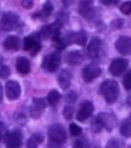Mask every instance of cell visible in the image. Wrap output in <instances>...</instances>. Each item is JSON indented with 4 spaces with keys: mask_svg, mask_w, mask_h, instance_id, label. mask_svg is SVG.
I'll list each match as a JSON object with an SVG mask.
<instances>
[{
    "mask_svg": "<svg viewBox=\"0 0 131 148\" xmlns=\"http://www.w3.org/2000/svg\"><path fill=\"white\" fill-rule=\"evenodd\" d=\"M49 148H60L66 141V131L61 125H52L47 131Z\"/></svg>",
    "mask_w": 131,
    "mask_h": 148,
    "instance_id": "1",
    "label": "cell"
},
{
    "mask_svg": "<svg viewBox=\"0 0 131 148\" xmlns=\"http://www.w3.org/2000/svg\"><path fill=\"white\" fill-rule=\"evenodd\" d=\"M99 93L103 95L106 103L113 104L117 100L118 95H119V86L114 80H106L102 83Z\"/></svg>",
    "mask_w": 131,
    "mask_h": 148,
    "instance_id": "2",
    "label": "cell"
},
{
    "mask_svg": "<svg viewBox=\"0 0 131 148\" xmlns=\"http://www.w3.org/2000/svg\"><path fill=\"white\" fill-rule=\"evenodd\" d=\"M42 38L39 33L32 34L24 40V49L30 52L32 56H35L42 49Z\"/></svg>",
    "mask_w": 131,
    "mask_h": 148,
    "instance_id": "3",
    "label": "cell"
},
{
    "mask_svg": "<svg viewBox=\"0 0 131 148\" xmlns=\"http://www.w3.org/2000/svg\"><path fill=\"white\" fill-rule=\"evenodd\" d=\"M61 64V56L58 51L47 54L44 57L42 67L48 72H54L59 68Z\"/></svg>",
    "mask_w": 131,
    "mask_h": 148,
    "instance_id": "4",
    "label": "cell"
},
{
    "mask_svg": "<svg viewBox=\"0 0 131 148\" xmlns=\"http://www.w3.org/2000/svg\"><path fill=\"white\" fill-rule=\"evenodd\" d=\"M19 22V17L13 12H7L2 15L0 20V29L3 31H12L16 28Z\"/></svg>",
    "mask_w": 131,
    "mask_h": 148,
    "instance_id": "5",
    "label": "cell"
},
{
    "mask_svg": "<svg viewBox=\"0 0 131 148\" xmlns=\"http://www.w3.org/2000/svg\"><path fill=\"white\" fill-rule=\"evenodd\" d=\"M102 73V69L99 65L95 63H90L86 65L82 70V78L86 83L92 82L99 77Z\"/></svg>",
    "mask_w": 131,
    "mask_h": 148,
    "instance_id": "6",
    "label": "cell"
},
{
    "mask_svg": "<svg viewBox=\"0 0 131 148\" xmlns=\"http://www.w3.org/2000/svg\"><path fill=\"white\" fill-rule=\"evenodd\" d=\"M23 140V133L19 130H11L5 137L6 148H21Z\"/></svg>",
    "mask_w": 131,
    "mask_h": 148,
    "instance_id": "7",
    "label": "cell"
},
{
    "mask_svg": "<svg viewBox=\"0 0 131 148\" xmlns=\"http://www.w3.org/2000/svg\"><path fill=\"white\" fill-rule=\"evenodd\" d=\"M93 113H94V105L91 101L86 100L81 103L80 108L77 112V120L79 121H84L92 116Z\"/></svg>",
    "mask_w": 131,
    "mask_h": 148,
    "instance_id": "8",
    "label": "cell"
},
{
    "mask_svg": "<svg viewBox=\"0 0 131 148\" xmlns=\"http://www.w3.org/2000/svg\"><path fill=\"white\" fill-rule=\"evenodd\" d=\"M128 61L124 58H115L109 65V72L113 76H120L127 69Z\"/></svg>",
    "mask_w": 131,
    "mask_h": 148,
    "instance_id": "9",
    "label": "cell"
},
{
    "mask_svg": "<svg viewBox=\"0 0 131 148\" xmlns=\"http://www.w3.org/2000/svg\"><path fill=\"white\" fill-rule=\"evenodd\" d=\"M98 119L101 121L103 127H106L108 131L113 130L117 123V119L113 114L109 113H101L98 114Z\"/></svg>",
    "mask_w": 131,
    "mask_h": 148,
    "instance_id": "10",
    "label": "cell"
},
{
    "mask_svg": "<svg viewBox=\"0 0 131 148\" xmlns=\"http://www.w3.org/2000/svg\"><path fill=\"white\" fill-rule=\"evenodd\" d=\"M61 26H62V24H61L60 21H55V22L50 24V25L42 27L39 34L40 36V38H48V37L52 38L53 36L60 34Z\"/></svg>",
    "mask_w": 131,
    "mask_h": 148,
    "instance_id": "11",
    "label": "cell"
},
{
    "mask_svg": "<svg viewBox=\"0 0 131 148\" xmlns=\"http://www.w3.org/2000/svg\"><path fill=\"white\" fill-rule=\"evenodd\" d=\"M5 93L9 100H17L21 95V86L17 81L10 80L6 83Z\"/></svg>",
    "mask_w": 131,
    "mask_h": 148,
    "instance_id": "12",
    "label": "cell"
},
{
    "mask_svg": "<svg viewBox=\"0 0 131 148\" xmlns=\"http://www.w3.org/2000/svg\"><path fill=\"white\" fill-rule=\"evenodd\" d=\"M64 40H65L66 46L72 44L79 45V46H85L86 42H87V36L82 31L76 33H70L66 37H64Z\"/></svg>",
    "mask_w": 131,
    "mask_h": 148,
    "instance_id": "13",
    "label": "cell"
},
{
    "mask_svg": "<svg viewBox=\"0 0 131 148\" xmlns=\"http://www.w3.org/2000/svg\"><path fill=\"white\" fill-rule=\"evenodd\" d=\"M115 49L123 56H129L131 52V39L126 36H121L116 40Z\"/></svg>",
    "mask_w": 131,
    "mask_h": 148,
    "instance_id": "14",
    "label": "cell"
},
{
    "mask_svg": "<svg viewBox=\"0 0 131 148\" xmlns=\"http://www.w3.org/2000/svg\"><path fill=\"white\" fill-rule=\"evenodd\" d=\"M46 108V103L42 98H34L32 108H31V116L35 119L40 118L42 111Z\"/></svg>",
    "mask_w": 131,
    "mask_h": 148,
    "instance_id": "15",
    "label": "cell"
},
{
    "mask_svg": "<svg viewBox=\"0 0 131 148\" xmlns=\"http://www.w3.org/2000/svg\"><path fill=\"white\" fill-rule=\"evenodd\" d=\"M102 47V40L100 38H93L88 46V54L92 59H98L100 56V51Z\"/></svg>",
    "mask_w": 131,
    "mask_h": 148,
    "instance_id": "16",
    "label": "cell"
},
{
    "mask_svg": "<svg viewBox=\"0 0 131 148\" xmlns=\"http://www.w3.org/2000/svg\"><path fill=\"white\" fill-rule=\"evenodd\" d=\"M4 49L10 51H17L21 47V40L17 36H8L3 42Z\"/></svg>",
    "mask_w": 131,
    "mask_h": 148,
    "instance_id": "17",
    "label": "cell"
},
{
    "mask_svg": "<svg viewBox=\"0 0 131 148\" xmlns=\"http://www.w3.org/2000/svg\"><path fill=\"white\" fill-rule=\"evenodd\" d=\"M79 13L86 19H92L95 15V10L92 1H81L79 5Z\"/></svg>",
    "mask_w": 131,
    "mask_h": 148,
    "instance_id": "18",
    "label": "cell"
},
{
    "mask_svg": "<svg viewBox=\"0 0 131 148\" xmlns=\"http://www.w3.org/2000/svg\"><path fill=\"white\" fill-rule=\"evenodd\" d=\"M65 61L69 65H79L83 61V56L80 51H71L65 54Z\"/></svg>",
    "mask_w": 131,
    "mask_h": 148,
    "instance_id": "19",
    "label": "cell"
},
{
    "mask_svg": "<svg viewBox=\"0 0 131 148\" xmlns=\"http://www.w3.org/2000/svg\"><path fill=\"white\" fill-rule=\"evenodd\" d=\"M16 68L18 72L22 75H27L31 71V63L29 59L25 56H21L17 59L16 62Z\"/></svg>",
    "mask_w": 131,
    "mask_h": 148,
    "instance_id": "20",
    "label": "cell"
},
{
    "mask_svg": "<svg viewBox=\"0 0 131 148\" xmlns=\"http://www.w3.org/2000/svg\"><path fill=\"white\" fill-rule=\"evenodd\" d=\"M71 83V74L67 70H62L58 76V84L63 90L69 88Z\"/></svg>",
    "mask_w": 131,
    "mask_h": 148,
    "instance_id": "21",
    "label": "cell"
},
{
    "mask_svg": "<svg viewBox=\"0 0 131 148\" xmlns=\"http://www.w3.org/2000/svg\"><path fill=\"white\" fill-rule=\"evenodd\" d=\"M44 141V135L40 132L34 133L27 142V148H38L40 143Z\"/></svg>",
    "mask_w": 131,
    "mask_h": 148,
    "instance_id": "22",
    "label": "cell"
},
{
    "mask_svg": "<svg viewBox=\"0 0 131 148\" xmlns=\"http://www.w3.org/2000/svg\"><path fill=\"white\" fill-rule=\"evenodd\" d=\"M52 10H53V6L50 2H46L44 4V7L40 12H38L35 15H34V17L40 18V19H46L48 17L49 15L51 14Z\"/></svg>",
    "mask_w": 131,
    "mask_h": 148,
    "instance_id": "23",
    "label": "cell"
},
{
    "mask_svg": "<svg viewBox=\"0 0 131 148\" xmlns=\"http://www.w3.org/2000/svg\"><path fill=\"white\" fill-rule=\"evenodd\" d=\"M120 133L124 137H129L131 134V120L130 118H126L121 123L120 125Z\"/></svg>",
    "mask_w": 131,
    "mask_h": 148,
    "instance_id": "24",
    "label": "cell"
},
{
    "mask_svg": "<svg viewBox=\"0 0 131 148\" xmlns=\"http://www.w3.org/2000/svg\"><path fill=\"white\" fill-rule=\"evenodd\" d=\"M60 98L61 96L57 90H51V91L48 93V95H47V102H48V104L52 107L56 106L59 103V101H60Z\"/></svg>",
    "mask_w": 131,
    "mask_h": 148,
    "instance_id": "25",
    "label": "cell"
},
{
    "mask_svg": "<svg viewBox=\"0 0 131 148\" xmlns=\"http://www.w3.org/2000/svg\"><path fill=\"white\" fill-rule=\"evenodd\" d=\"M91 130L93 132H100L102 130H103V125H102L101 121L98 119V116H95L93 119L92 123H91Z\"/></svg>",
    "mask_w": 131,
    "mask_h": 148,
    "instance_id": "26",
    "label": "cell"
},
{
    "mask_svg": "<svg viewBox=\"0 0 131 148\" xmlns=\"http://www.w3.org/2000/svg\"><path fill=\"white\" fill-rule=\"evenodd\" d=\"M11 70L6 64L2 62V60H0V77L1 78H6L10 75Z\"/></svg>",
    "mask_w": 131,
    "mask_h": 148,
    "instance_id": "27",
    "label": "cell"
},
{
    "mask_svg": "<svg viewBox=\"0 0 131 148\" xmlns=\"http://www.w3.org/2000/svg\"><path fill=\"white\" fill-rule=\"evenodd\" d=\"M69 130H70V133L73 136H78V135H80L82 133V128L76 123H71Z\"/></svg>",
    "mask_w": 131,
    "mask_h": 148,
    "instance_id": "28",
    "label": "cell"
},
{
    "mask_svg": "<svg viewBox=\"0 0 131 148\" xmlns=\"http://www.w3.org/2000/svg\"><path fill=\"white\" fill-rule=\"evenodd\" d=\"M123 86L126 90H130L131 88V71H128L123 77Z\"/></svg>",
    "mask_w": 131,
    "mask_h": 148,
    "instance_id": "29",
    "label": "cell"
},
{
    "mask_svg": "<svg viewBox=\"0 0 131 148\" xmlns=\"http://www.w3.org/2000/svg\"><path fill=\"white\" fill-rule=\"evenodd\" d=\"M73 113H74V109L73 107L71 106H66L64 108V111H63V116L66 120H71L73 116Z\"/></svg>",
    "mask_w": 131,
    "mask_h": 148,
    "instance_id": "30",
    "label": "cell"
},
{
    "mask_svg": "<svg viewBox=\"0 0 131 148\" xmlns=\"http://www.w3.org/2000/svg\"><path fill=\"white\" fill-rule=\"evenodd\" d=\"M120 11L122 12L125 15H128V14L131 12V3L130 2H124L122 5L120 6Z\"/></svg>",
    "mask_w": 131,
    "mask_h": 148,
    "instance_id": "31",
    "label": "cell"
},
{
    "mask_svg": "<svg viewBox=\"0 0 131 148\" xmlns=\"http://www.w3.org/2000/svg\"><path fill=\"white\" fill-rule=\"evenodd\" d=\"M7 127L5 123H3L2 121H0V140H2L3 138L6 137L7 135Z\"/></svg>",
    "mask_w": 131,
    "mask_h": 148,
    "instance_id": "32",
    "label": "cell"
},
{
    "mask_svg": "<svg viewBox=\"0 0 131 148\" xmlns=\"http://www.w3.org/2000/svg\"><path fill=\"white\" fill-rule=\"evenodd\" d=\"M106 148H119V143L115 138H111L108 140V142L106 143Z\"/></svg>",
    "mask_w": 131,
    "mask_h": 148,
    "instance_id": "33",
    "label": "cell"
},
{
    "mask_svg": "<svg viewBox=\"0 0 131 148\" xmlns=\"http://www.w3.org/2000/svg\"><path fill=\"white\" fill-rule=\"evenodd\" d=\"M73 148H85V144L84 141L82 139H76L74 142H73Z\"/></svg>",
    "mask_w": 131,
    "mask_h": 148,
    "instance_id": "34",
    "label": "cell"
},
{
    "mask_svg": "<svg viewBox=\"0 0 131 148\" xmlns=\"http://www.w3.org/2000/svg\"><path fill=\"white\" fill-rule=\"evenodd\" d=\"M67 101L70 102V103H74L76 100H77V95L75 94L74 92H70L69 94L67 95Z\"/></svg>",
    "mask_w": 131,
    "mask_h": 148,
    "instance_id": "35",
    "label": "cell"
},
{
    "mask_svg": "<svg viewBox=\"0 0 131 148\" xmlns=\"http://www.w3.org/2000/svg\"><path fill=\"white\" fill-rule=\"evenodd\" d=\"M21 4H22L23 7H25L26 9H31L33 6H34V1H29V0H27V1H21Z\"/></svg>",
    "mask_w": 131,
    "mask_h": 148,
    "instance_id": "36",
    "label": "cell"
},
{
    "mask_svg": "<svg viewBox=\"0 0 131 148\" xmlns=\"http://www.w3.org/2000/svg\"><path fill=\"white\" fill-rule=\"evenodd\" d=\"M102 3L106 4V5H111V4L117 3V1H106V0H102Z\"/></svg>",
    "mask_w": 131,
    "mask_h": 148,
    "instance_id": "37",
    "label": "cell"
},
{
    "mask_svg": "<svg viewBox=\"0 0 131 148\" xmlns=\"http://www.w3.org/2000/svg\"><path fill=\"white\" fill-rule=\"evenodd\" d=\"M2 99H3V88H2L1 82H0V103L2 102Z\"/></svg>",
    "mask_w": 131,
    "mask_h": 148,
    "instance_id": "38",
    "label": "cell"
}]
</instances>
